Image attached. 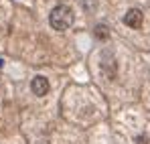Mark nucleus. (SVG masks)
<instances>
[{
    "mask_svg": "<svg viewBox=\"0 0 150 144\" xmlns=\"http://www.w3.org/2000/svg\"><path fill=\"white\" fill-rule=\"evenodd\" d=\"M49 23L55 31H65L73 23V10L65 4H57L49 14Z\"/></svg>",
    "mask_w": 150,
    "mask_h": 144,
    "instance_id": "1",
    "label": "nucleus"
},
{
    "mask_svg": "<svg viewBox=\"0 0 150 144\" xmlns=\"http://www.w3.org/2000/svg\"><path fill=\"white\" fill-rule=\"evenodd\" d=\"M30 89H33V94L35 96H47L49 94V81H47V77H43V75H35L33 77V81H30Z\"/></svg>",
    "mask_w": 150,
    "mask_h": 144,
    "instance_id": "2",
    "label": "nucleus"
},
{
    "mask_svg": "<svg viewBox=\"0 0 150 144\" xmlns=\"http://www.w3.org/2000/svg\"><path fill=\"white\" fill-rule=\"evenodd\" d=\"M124 23L130 26V28H138L140 24H142V12L138 10V8H130L128 12H126L124 16Z\"/></svg>",
    "mask_w": 150,
    "mask_h": 144,
    "instance_id": "3",
    "label": "nucleus"
},
{
    "mask_svg": "<svg viewBox=\"0 0 150 144\" xmlns=\"http://www.w3.org/2000/svg\"><path fill=\"white\" fill-rule=\"evenodd\" d=\"M101 71L105 73L110 79H114V77H116V63H114L112 55H110V61H103V59H101Z\"/></svg>",
    "mask_w": 150,
    "mask_h": 144,
    "instance_id": "4",
    "label": "nucleus"
},
{
    "mask_svg": "<svg viewBox=\"0 0 150 144\" xmlns=\"http://www.w3.org/2000/svg\"><path fill=\"white\" fill-rule=\"evenodd\" d=\"M108 35H110V33H108V26H105V24H98V26H96V37L108 39Z\"/></svg>",
    "mask_w": 150,
    "mask_h": 144,
    "instance_id": "5",
    "label": "nucleus"
},
{
    "mask_svg": "<svg viewBox=\"0 0 150 144\" xmlns=\"http://www.w3.org/2000/svg\"><path fill=\"white\" fill-rule=\"evenodd\" d=\"M2 65H4V61H2V59H0V67H2Z\"/></svg>",
    "mask_w": 150,
    "mask_h": 144,
    "instance_id": "6",
    "label": "nucleus"
}]
</instances>
